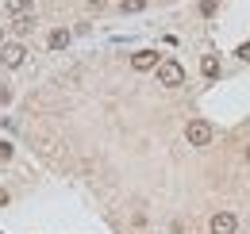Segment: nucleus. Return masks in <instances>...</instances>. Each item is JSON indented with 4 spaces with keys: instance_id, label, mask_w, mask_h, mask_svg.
<instances>
[{
    "instance_id": "nucleus-1",
    "label": "nucleus",
    "mask_w": 250,
    "mask_h": 234,
    "mask_svg": "<svg viewBox=\"0 0 250 234\" xmlns=\"http://www.w3.org/2000/svg\"><path fill=\"white\" fill-rule=\"evenodd\" d=\"M158 85H166V88L185 85V69L177 61H158Z\"/></svg>"
},
{
    "instance_id": "nucleus-2",
    "label": "nucleus",
    "mask_w": 250,
    "mask_h": 234,
    "mask_svg": "<svg viewBox=\"0 0 250 234\" xmlns=\"http://www.w3.org/2000/svg\"><path fill=\"white\" fill-rule=\"evenodd\" d=\"M185 138H188V146H208V142H212V123L192 119V123L185 127Z\"/></svg>"
},
{
    "instance_id": "nucleus-3",
    "label": "nucleus",
    "mask_w": 250,
    "mask_h": 234,
    "mask_svg": "<svg viewBox=\"0 0 250 234\" xmlns=\"http://www.w3.org/2000/svg\"><path fill=\"white\" fill-rule=\"evenodd\" d=\"M235 231H239L235 211H216V215H212V234H235Z\"/></svg>"
},
{
    "instance_id": "nucleus-4",
    "label": "nucleus",
    "mask_w": 250,
    "mask_h": 234,
    "mask_svg": "<svg viewBox=\"0 0 250 234\" xmlns=\"http://www.w3.org/2000/svg\"><path fill=\"white\" fill-rule=\"evenodd\" d=\"M158 54L154 50H139V54H131V69H139V73H146V69H158Z\"/></svg>"
},
{
    "instance_id": "nucleus-5",
    "label": "nucleus",
    "mask_w": 250,
    "mask_h": 234,
    "mask_svg": "<svg viewBox=\"0 0 250 234\" xmlns=\"http://www.w3.org/2000/svg\"><path fill=\"white\" fill-rule=\"evenodd\" d=\"M23 58H27V50H23L20 42H8V46H0V61H4V65H23Z\"/></svg>"
},
{
    "instance_id": "nucleus-6",
    "label": "nucleus",
    "mask_w": 250,
    "mask_h": 234,
    "mask_svg": "<svg viewBox=\"0 0 250 234\" xmlns=\"http://www.w3.org/2000/svg\"><path fill=\"white\" fill-rule=\"evenodd\" d=\"M50 50H62V46H69V31H50Z\"/></svg>"
},
{
    "instance_id": "nucleus-7",
    "label": "nucleus",
    "mask_w": 250,
    "mask_h": 234,
    "mask_svg": "<svg viewBox=\"0 0 250 234\" xmlns=\"http://www.w3.org/2000/svg\"><path fill=\"white\" fill-rule=\"evenodd\" d=\"M8 12L12 16H27L31 12V0H8Z\"/></svg>"
},
{
    "instance_id": "nucleus-8",
    "label": "nucleus",
    "mask_w": 250,
    "mask_h": 234,
    "mask_svg": "<svg viewBox=\"0 0 250 234\" xmlns=\"http://www.w3.org/2000/svg\"><path fill=\"white\" fill-rule=\"evenodd\" d=\"M12 27L20 31V35H23V31H31L35 27V16H31V12H27V16H16V23H12Z\"/></svg>"
},
{
    "instance_id": "nucleus-9",
    "label": "nucleus",
    "mask_w": 250,
    "mask_h": 234,
    "mask_svg": "<svg viewBox=\"0 0 250 234\" xmlns=\"http://www.w3.org/2000/svg\"><path fill=\"white\" fill-rule=\"evenodd\" d=\"M200 73H204V77H216V73H219V61L216 58H204V61H200Z\"/></svg>"
},
{
    "instance_id": "nucleus-10",
    "label": "nucleus",
    "mask_w": 250,
    "mask_h": 234,
    "mask_svg": "<svg viewBox=\"0 0 250 234\" xmlns=\"http://www.w3.org/2000/svg\"><path fill=\"white\" fill-rule=\"evenodd\" d=\"M143 8V0H124V12H139Z\"/></svg>"
},
{
    "instance_id": "nucleus-11",
    "label": "nucleus",
    "mask_w": 250,
    "mask_h": 234,
    "mask_svg": "<svg viewBox=\"0 0 250 234\" xmlns=\"http://www.w3.org/2000/svg\"><path fill=\"white\" fill-rule=\"evenodd\" d=\"M239 58H243V61H250V42H243V46H239Z\"/></svg>"
},
{
    "instance_id": "nucleus-12",
    "label": "nucleus",
    "mask_w": 250,
    "mask_h": 234,
    "mask_svg": "<svg viewBox=\"0 0 250 234\" xmlns=\"http://www.w3.org/2000/svg\"><path fill=\"white\" fill-rule=\"evenodd\" d=\"M0 157H4V161L12 157V146H8V142H0Z\"/></svg>"
},
{
    "instance_id": "nucleus-13",
    "label": "nucleus",
    "mask_w": 250,
    "mask_h": 234,
    "mask_svg": "<svg viewBox=\"0 0 250 234\" xmlns=\"http://www.w3.org/2000/svg\"><path fill=\"white\" fill-rule=\"evenodd\" d=\"M243 154H247V161H250V142H247V150H243Z\"/></svg>"
},
{
    "instance_id": "nucleus-14",
    "label": "nucleus",
    "mask_w": 250,
    "mask_h": 234,
    "mask_svg": "<svg viewBox=\"0 0 250 234\" xmlns=\"http://www.w3.org/2000/svg\"><path fill=\"white\" fill-rule=\"evenodd\" d=\"M0 39H4V31H0Z\"/></svg>"
},
{
    "instance_id": "nucleus-15",
    "label": "nucleus",
    "mask_w": 250,
    "mask_h": 234,
    "mask_svg": "<svg viewBox=\"0 0 250 234\" xmlns=\"http://www.w3.org/2000/svg\"><path fill=\"white\" fill-rule=\"evenodd\" d=\"M0 65H4V61H0Z\"/></svg>"
}]
</instances>
